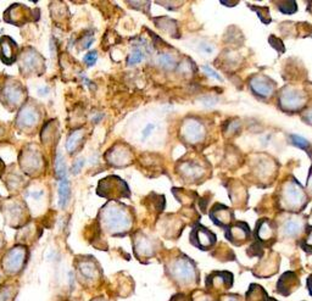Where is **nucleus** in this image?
<instances>
[{"instance_id": "obj_1", "label": "nucleus", "mask_w": 312, "mask_h": 301, "mask_svg": "<svg viewBox=\"0 0 312 301\" xmlns=\"http://www.w3.org/2000/svg\"><path fill=\"white\" fill-rule=\"evenodd\" d=\"M309 202V195L303 185L294 177L283 182L278 194L279 207L284 211L298 213L303 211Z\"/></svg>"}, {"instance_id": "obj_2", "label": "nucleus", "mask_w": 312, "mask_h": 301, "mask_svg": "<svg viewBox=\"0 0 312 301\" xmlns=\"http://www.w3.org/2000/svg\"><path fill=\"white\" fill-rule=\"evenodd\" d=\"M101 222L109 233L121 235L130 231L133 218L125 205L111 202L101 210Z\"/></svg>"}, {"instance_id": "obj_3", "label": "nucleus", "mask_w": 312, "mask_h": 301, "mask_svg": "<svg viewBox=\"0 0 312 301\" xmlns=\"http://www.w3.org/2000/svg\"><path fill=\"white\" fill-rule=\"evenodd\" d=\"M167 273L177 284L183 287L198 284L199 272L195 262L185 255L171 260L167 265Z\"/></svg>"}, {"instance_id": "obj_4", "label": "nucleus", "mask_w": 312, "mask_h": 301, "mask_svg": "<svg viewBox=\"0 0 312 301\" xmlns=\"http://www.w3.org/2000/svg\"><path fill=\"white\" fill-rule=\"evenodd\" d=\"M308 104V95L304 90L287 86L279 92L278 105L282 111L298 112L301 111Z\"/></svg>"}, {"instance_id": "obj_5", "label": "nucleus", "mask_w": 312, "mask_h": 301, "mask_svg": "<svg viewBox=\"0 0 312 301\" xmlns=\"http://www.w3.org/2000/svg\"><path fill=\"white\" fill-rule=\"evenodd\" d=\"M0 99L9 110H16L26 99V92L21 83L16 81H7L0 87Z\"/></svg>"}, {"instance_id": "obj_6", "label": "nucleus", "mask_w": 312, "mask_h": 301, "mask_svg": "<svg viewBox=\"0 0 312 301\" xmlns=\"http://www.w3.org/2000/svg\"><path fill=\"white\" fill-rule=\"evenodd\" d=\"M206 137V127L201 120L196 117L185 119L180 127V138L189 145H198L204 142Z\"/></svg>"}, {"instance_id": "obj_7", "label": "nucleus", "mask_w": 312, "mask_h": 301, "mask_svg": "<svg viewBox=\"0 0 312 301\" xmlns=\"http://www.w3.org/2000/svg\"><path fill=\"white\" fill-rule=\"evenodd\" d=\"M97 193L100 196L110 199L127 198L131 194L127 183L116 176H110L101 179L98 184Z\"/></svg>"}, {"instance_id": "obj_8", "label": "nucleus", "mask_w": 312, "mask_h": 301, "mask_svg": "<svg viewBox=\"0 0 312 301\" xmlns=\"http://www.w3.org/2000/svg\"><path fill=\"white\" fill-rule=\"evenodd\" d=\"M254 237H255L254 244L259 245L260 248L271 246L278 237L277 223L268 218H261L257 221L255 229H254Z\"/></svg>"}, {"instance_id": "obj_9", "label": "nucleus", "mask_w": 312, "mask_h": 301, "mask_svg": "<svg viewBox=\"0 0 312 301\" xmlns=\"http://www.w3.org/2000/svg\"><path fill=\"white\" fill-rule=\"evenodd\" d=\"M216 242H217V237L207 227L201 226V224L194 226L193 231L190 233V243L195 248L200 249L202 251L211 250L215 246Z\"/></svg>"}, {"instance_id": "obj_10", "label": "nucleus", "mask_w": 312, "mask_h": 301, "mask_svg": "<svg viewBox=\"0 0 312 301\" xmlns=\"http://www.w3.org/2000/svg\"><path fill=\"white\" fill-rule=\"evenodd\" d=\"M278 227V237L284 239H295L304 234L306 229V223L300 216H289L284 218L283 222Z\"/></svg>"}, {"instance_id": "obj_11", "label": "nucleus", "mask_w": 312, "mask_h": 301, "mask_svg": "<svg viewBox=\"0 0 312 301\" xmlns=\"http://www.w3.org/2000/svg\"><path fill=\"white\" fill-rule=\"evenodd\" d=\"M207 293H222L229 290L233 286V275L227 271H216L210 273L205 279Z\"/></svg>"}, {"instance_id": "obj_12", "label": "nucleus", "mask_w": 312, "mask_h": 301, "mask_svg": "<svg viewBox=\"0 0 312 301\" xmlns=\"http://www.w3.org/2000/svg\"><path fill=\"white\" fill-rule=\"evenodd\" d=\"M224 237L234 246H242L250 240L251 229L246 222L234 221L228 228L224 229Z\"/></svg>"}, {"instance_id": "obj_13", "label": "nucleus", "mask_w": 312, "mask_h": 301, "mask_svg": "<svg viewBox=\"0 0 312 301\" xmlns=\"http://www.w3.org/2000/svg\"><path fill=\"white\" fill-rule=\"evenodd\" d=\"M251 92L260 99H270L276 92V82L265 75H255L249 82Z\"/></svg>"}, {"instance_id": "obj_14", "label": "nucleus", "mask_w": 312, "mask_h": 301, "mask_svg": "<svg viewBox=\"0 0 312 301\" xmlns=\"http://www.w3.org/2000/svg\"><path fill=\"white\" fill-rule=\"evenodd\" d=\"M106 161L115 167H126L133 162V152L128 145L116 144L105 155Z\"/></svg>"}, {"instance_id": "obj_15", "label": "nucleus", "mask_w": 312, "mask_h": 301, "mask_svg": "<svg viewBox=\"0 0 312 301\" xmlns=\"http://www.w3.org/2000/svg\"><path fill=\"white\" fill-rule=\"evenodd\" d=\"M20 66L24 75H38L44 70V60L33 49H26L21 54Z\"/></svg>"}, {"instance_id": "obj_16", "label": "nucleus", "mask_w": 312, "mask_h": 301, "mask_svg": "<svg viewBox=\"0 0 312 301\" xmlns=\"http://www.w3.org/2000/svg\"><path fill=\"white\" fill-rule=\"evenodd\" d=\"M33 15L34 12H32V10L27 7L26 5L13 4L4 13V20L7 23L15 24V26H23L24 23L29 22V21L37 20L33 17Z\"/></svg>"}, {"instance_id": "obj_17", "label": "nucleus", "mask_w": 312, "mask_h": 301, "mask_svg": "<svg viewBox=\"0 0 312 301\" xmlns=\"http://www.w3.org/2000/svg\"><path fill=\"white\" fill-rule=\"evenodd\" d=\"M18 162L22 166L23 171L27 174H31V176L42 171L43 165H44L42 154L34 149L23 150L20 158H18Z\"/></svg>"}, {"instance_id": "obj_18", "label": "nucleus", "mask_w": 312, "mask_h": 301, "mask_svg": "<svg viewBox=\"0 0 312 301\" xmlns=\"http://www.w3.org/2000/svg\"><path fill=\"white\" fill-rule=\"evenodd\" d=\"M210 218H211L212 223L216 224L217 227H221V228H228L232 223L234 222V211L231 209V207L226 206V205L220 204H215L211 207L209 212Z\"/></svg>"}, {"instance_id": "obj_19", "label": "nucleus", "mask_w": 312, "mask_h": 301, "mask_svg": "<svg viewBox=\"0 0 312 301\" xmlns=\"http://www.w3.org/2000/svg\"><path fill=\"white\" fill-rule=\"evenodd\" d=\"M26 262V249L16 246L11 249L2 260V267L7 273H16L23 267Z\"/></svg>"}, {"instance_id": "obj_20", "label": "nucleus", "mask_w": 312, "mask_h": 301, "mask_svg": "<svg viewBox=\"0 0 312 301\" xmlns=\"http://www.w3.org/2000/svg\"><path fill=\"white\" fill-rule=\"evenodd\" d=\"M177 171L182 176V178L187 179L188 182H195V180L201 179L205 174L204 166L194 160L182 161L177 167Z\"/></svg>"}, {"instance_id": "obj_21", "label": "nucleus", "mask_w": 312, "mask_h": 301, "mask_svg": "<svg viewBox=\"0 0 312 301\" xmlns=\"http://www.w3.org/2000/svg\"><path fill=\"white\" fill-rule=\"evenodd\" d=\"M18 55V46L12 38L2 35L0 38V60L4 64L11 65L16 61Z\"/></svg>"}, {"instance_id": "obj_22", "label": "nucleus", "mask_w": 312, "mask_h": 301, "mask_svg": "<svg viewBox=\"0 0 312 301\" xmlns=\"http://www.w3.org/2000/svg\"><path fill=\"white\" fill-rule=\"evenodd\" d=\"M39 121V112L38 109L33 105L26 104L20 110V114L17 116V126L22 130H29L37 126Z\"/></svg>"}, {"instance_id": "obj_23", "label": "nucleus", "mask_w": 312, "mask_h": 301, "mask_svg": "<svg viewBox=\"0 0 312 301\" xmlns=\"http://www.w3.org/2000/svg\"><path fill=\"white\" fill-rule=\"evenodd\" d=\"M299 287V278L293 272H286L277 283V292L281 295L288 297V295L294 293Z\"/></svg>"}, {"instance_id": "obj_24", "label": "nucleus", "mask_w": 312, "mask_h": 301, "mask_svg": "<svg viewBox=\"0 0 312 301\" xmlns=\"http://www.w3.org/2000/svg\"><path fill=\"white\" fill-rule=\"evenodd\" d=\"M155 242L147 235H139L136 239L134 250L139 257H152L155 254Z\"/></svg>"}, {"instance_id": "obj_25", "label": "nucleus", "mask_w": 312, "mask_h": 301, "mask_svg": "<svg viewBox=\"0 0 312 301\" xmlns=\"http://www.w3.org/2000/svg\"><path fill=\"white\" fill-rule=\"evenodd\" d=\"M84 142V132L82 130L73 131L70 133V136L67 137L66 142V150L70 154L75 152L76 150H78V148L81 147L82 143Z\"/></svg>"}, {"instance_id": "obj_26", "label": "nucleus", "mask_w": 312, "mask_h": 301, "mask_svg": "<svg viewBox=\"0 0 312 301\" xmlns=\"http://www.w3.org/2000/svg\"><path fill=\"white\" fill-rule=\"evenodd\" d=\"M267 299L266 290L257 284H251L245 295V301H267Z\"/></svg>"}, {"instance_id": "obj_27", "label": "nucleus", "mask_w": 312, "mask_h": 301, "mask_svg": "<svg viewBox=\"0 0 312 301\" xmlns=\"http://www.w3.org/2000/svg\"><path fill=\"white\" fill-rule=\"evenodd\" d=\"M70 199V182L65 178L60 182L59 185V205L60 207L65 209Z\"/></svg>"}, {"instance_id": "obj_28", "label": "nucleus", "mask_w": 312, "mask_h": 301, "mask_svg": "<svg viewBox=\"0 0 312 301\" xmlns=\"http://www.w3.org/2000/svg\"><path fill=\"white\" fill-rule=\"evenodd\" d=\"M157 64H158V66L162 67L163 70H167V71L173 70V68H176V66H177L174 57L168 53L160 54V55L157 56Z\"/></svg>"}, {"instance_id": "obj_29", "label": "nucleus", "mask_w": 312, "mask_h": 301, "mask_svg": "<svg viewBox=\"0 0 312 301\" xmlns=\"http://www.w3.org/2000/svg\"><path fill=\"white\" fill-rule=\"evenodd\" d=\"M276 6L279 11L286 15H292L298 10L297 1H276Z\"/></svg>"}, {"instance_id": "obj_30", "label": "nucleus", "mask_w": 312, "mask_h": 301, "mask_svg": "<svg viewBox=\"0 0 312 301\" xmlns=\"http://www.w3.org/2000/svg\"><path fill=\"white\" fill-rule=\"evenodd\" d=\"M249 6H250V9H253L254 11L257 13V16H259V17H260V20H261L265 24H268V23L271 22V21H272L268 7H266V6H256V5H249Z\"/></svg>"}, {"instance_id": "obj_31", "label": "nucleus", "mask_w": 312, "mask_h": 301, "mask_svg": "<svg viewBox=\"0 0 312 301\" xmlns=\"http://www.w3.org/2000/svg\"><path fill=\"white\" fill-rule=\"evenodd\" d=\"M55 174H56V178L62 180L66 178V166H65V161L62 155L57 154L56 156V161H55Z\"/></svg>"}, {"instance_id": "obj_32", "label": "nucleus", "mask_w": 312, "mask_h": 301, "mask_svg": "<svg viewBox=\"0 0 312 301\" xmlns=\"http://www.w3.org/2000/svg\"><path fill=\"white\" fill-rule=\"evenodd\" d=\"M301 249L306 251V253L312 254V227L308 226L305 229V237L301 239Z\"/></svg>"}, {"instance_id": "obj_33", "label": "nucleus", "mask_w": 312, "mask_h": 301, "mask_svg": "<svg viewBox=\"0 0 312 301\" xmlns=\"http://www.w3.org/2000/svg\"><path fill=\"white\" fill-rule=\"evenodd\" d=\"M79 270H81L82 275H83L84 277L89 279H93V277L97 275V267H95V265H93L92 262L89 261L82 262V264L79 265Z\"/></svg>"}, {"instance_id": "obj_34", "label": "nucleus", "mask_w": 312, "mask_h": 301, "mask_svg": "<svg viewBox=\"0 0 312 301\" xmlns=\"http://www.w3.org/2000/svg\"><path fill=\"white\" fill-rule=\"evenodd\" d=\"M143 59H144L143 50H142V49L138 46V48L133 49V51L130 54V56H128L127 65H128V66H134V65L141 64L142 60H143Z\"/></svg>"}, {"instance_id": "obj_35", "label": "nucleus", "mask_w": 312, "mask_h": 301, "mask_svg": "<svg viewBox=\"0 0 312 301\" xmlns=\"http://www.w3.org/2000/svg\"><path fill=\"white\" fill-rule=\"evenodd\" d=\"M290 142H292L293 145L298 147L301 150H308L309 148L311 147V144L309 143L308 139H305L304 137L298 136V134H292L290 136Z\"/></svg>"}, {"instance_id": "obj_36", "label": "nucleus", "mask_w": 312, "mask_h": 301, "mask_svg": "<svg viewBox=\"0 0 312 301\" xmlns=\"http://www.w3.org/2000/svg\"><path fill=\"white\" fill-rule=\"evenodd\" d=\"M191 301H215V299L212 298V295H210V293L204 292V290H196L191 295Z\"/></svg>"}, {"instance_id": "obj_37", "label": "nucleus", "mask_w": 312, "mask_h": 301, "mask_svg": "<svg viewBox=\"0 0 312 301\" xmlns=\"http://www.w3.org/2000/svg\"><path fill=\"white\" fill-rule=\"evenodd\" d=\"M268 40H270V44L272 45L273 48L278 51V53H284L286 49H284V44L281 39H278V38L275 37V35H271Z\"/></svg>"}, {"instance_id": "obj_38", "label": "nucleus", "mask_w": 312, "mask_h": 301, "mask_svg": "<svg viewBox=\"0 0 312 301\" xmlns=\"http://www.w3.org/2000/svg\"><path fill=\"white\" fill-rule=\"evenodd\" d=\"M216 301H244V299L238 294H224L217 298Z\"/></svg>"}, {"instance_id": "obj_39", "label": "nucleus", "mask_w": 312, "mask_h": 301, "mask_svg": "<svg viewBox=\"0 0 312 301\" xmlns=\"http://www.w3.org/2000/svg\"><path fill=\"white\" fill-rule=\"evenodd\" d=\"M97 59H98L97 51H89V53L84 56L83 60L88 66H93V65L95 64V61H97Z\"/></svg>"}, {"instance_id": "obj_40", "label": "nucleus", "mask_w": 312, "mask_h": 301, "mask_svg": "<svg viewBox=\"0 0 312 301\" xmlns=\"http://www.w3.org/2000/svg\"><path fill=\"white\" fill-rule=\"evenodd\" d=\"M202 70H204V72L206 73V75L209 76V77L216 78V79H218V81H222V78H221V76L218 75L217 72H215V71H213L212 68H210L209 66H204V67H202Z\"/></svg>"}, {"instance_id": "obj_41", "label": "nucleus", "mask_w": 312, "mask_h": 301, "mask_svg": "<svg viewBox=\"0 0 312 301\" xmlns=\"http://www.w3.org/2000/svg\"><path fill=\"white\" fill-rule=\"evenodd\" d=\"M303 120H304V122L305 123H308V125H310V126H312V108H310V109H308V110H305L304 111V114H303Z\"/></svg>"}, {"instance_id": "obj_42", "label": "nucleus", "mask_w": 312, "mask_h": 301, "mask_svg": "<svg viewBox=\"0 0 312 301\" xmlns=\"http://www.w3.org/2000/svg\"><path fill=\"white\" fill-rule=\"evenodd\" d=\"M200 50L204 51V53H206V54H212L213 46L211 44H209V43L204 42V43H201Z\"/></svg>"}, {"instance_id": "obj_43", "label": "nucleus", "mask_w": 312, "mask_h": 301, "mask_svg": "<svg viewBox=\"0 0 312 301\" xmlns=\"http://www.w3.org/2000/svg\"><path fill=\"white\" fill-rule=\"evenodd\" d=\"M154 128H155V126L153 125V123H149V125H148L147 127L143 130V138H148V137L152 134L153 131H154Z\"/></svg>"}, {"instance_id": "obj_44", "label": "nucleus", "mask_w": 312, "mask_h": 301, "mask_svg": "<svg viewBox=\"0 0 312 301\" xmlns=\"http://www.w3.org/2000/svg\"><path fill=\"white\" fill-rule=\"evenodd\" d=\"M306 193H308V195H310L312 198V167H311L310 176H309V178H308V184H306Z\"/></svg>"}, {"instance_id": "obj_45", "label": "nucleus", "mask_w": 312, "mask_h": 301, "mask_svg": "<svg viewBox=\"0 0 312 301\" xmlns=\"http://www.w3.org/2000/svg\"><path fill=\"white\" fill-rule=\"evenodd\" d=\"M83 163H84V161L83 160H77L75 162V165H73V169H72V172L75 174H77L79 171H81V168H82V166H83Z\"/></svg>"}, {"instance_id": "obj_46", "label": "nucleus", "mask_w": 312, "mask_h": 301, "mask_svg": "<svg viewBox=\"0 0 312 301\" xmlns=\"http://www.w3.org/2000/svg\"><path fill=\"white\" fill-rule=\"evenodd\" d=\"M171 301H187V300H185V298L183 297V295H176Z\"/></svg>"}, {"instance_id": "obj_47", "label": "nucleus", "mask_w": 312, "mask_h": 301, "mask_svg": "<svg viewBox=\"0 0 312 301\" xmlns=\"http://www.w3.org/2000/svg\"><path fill=\"white\" fill-rule=\"evenodd\" d=\"M308 287H309V290H310V294L312 295V276H310L308 279Z\"/></svg>"}, {"instance_id": "obj_48", "label": "nucleus", "mask_w": 312, "mask_h": 301, "mask_svg": "<svg viewBox=\"0 0 312 301\" xmlns=\"http://www.w3.org/2000/svg\"><path fill=\"white\" fill-rule=\"evenodd\" d=\"M2 172H4V163H2V161L0 160V176L2 174Z\"/></svg>"}, {"instance_id": "obj_49", "label": "nucleus", "mask_w": 312, "mask_h": 301, "mask_svg": "<svg viewBox=\"0 0 312 301\" xmlns=\"http://www.w3.org/2000/svg\"><path fill=\"white\" fill-rule=\"evenodd\" d=\"M267 301H278V300H276V299H272V298H268V299H267Z\"/></svg>"}, {"instance_id": "obj_50", "label": "nucleus", "mask_w": 312, "mask_h": 301, "mask_svg": "<svg viewBox=\"0 0 312 301\" xmlns=\"http://www.w3.org/2000/svg\"><path fill=\"white\" fill-rule=\"evenodd\" d=\"M0 245H1V237H0Z\"/></svg>"}]
</instances>
